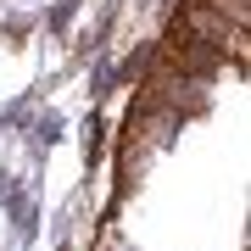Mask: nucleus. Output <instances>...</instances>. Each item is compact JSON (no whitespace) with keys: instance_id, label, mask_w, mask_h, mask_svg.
<instances>
[]
</instances>
